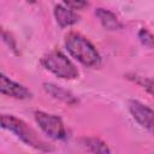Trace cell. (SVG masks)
<instances>
[{"instance_id": "3", "label": "cell", "mask_w": 154, "mask_h": 154, "mask_svg": "<svg viewBox=\"0 0 154 154\" xmlns=\"http://www.w3.org/2000/svg\"><path fill=\"white\" fill-rule=\"evenodd\" d=\"M41 64L46 70L63 79H75L79 75L76 65L60 51H51L45 54Z\"/></svg>"}, {"instance_id": "6", "label": "cell", "mask_w": 154, "mask_h": 154, "mask_svg": "<svg viewBox=\"0 0 154 154\" xmlns=\"http://www.w3.org/2000/svg\"><path fill=\"white\" fill-rule=\"evenodd\" d=\"M128 107L134 119L141 126H143L149 132H152L153 131V109L149 106L137 100H130L128 103Z\"/></svg>"}, {"instance_id": "4", "label": "cell", "mask_w": 154, "mask_h": 154, "mask_svg": "<svg viewBox=\"0 0 154 154\" xmlns=\"http://www.w3.org/2000/svg\"><path fill=\"white\" fill-rule=\"evenodd\" d=\"M35 122L38 124L40 129L51 138L57 141L66 140L67 131L60 117L51 114L43 111H36L34 113Z\"/></svg>"}, {"instance_id": "5", "label": "cell", "mask_w": 154, "mask_h": 154, "mask_svg": "<svg viewBox=\"0 0 154 154\" xmlns=\"http://www.w3.org/2000/svg\"><path fill=\"white\" fill-rule=\"evenodd\" d=\"M0 93L18 100H26L32 97V93L23 84L11 79L6 75L0 72Z\"/></svg>"}, {"instance_id": "11", "label": "cell", "mask_w": 154, "mask_h": 154, "mask_svg": "<svg viewBox=\"0 0 154 154\" xmlns=\"http://www.w3.org/2000/svg\"><path fill=\"white\" fill-rule=\"evenodd\" d=\"M128 78L134 81L135 83H137L140 87L144 88L149 94L153 93V82L150 78H146V77H142L138 75H128Z\"/></svg>"}, {"instance_id": "10", "label": "cell", "mask_w": 154, "mask_h": 154, "mask_svg": "<svg viewBox=\"0 0 154 154\" xmlns=\"http://www.w3.org/2000/svg\"><path fill=\"white\" fill-rule=\"evenodd\" d=\"M81 142L93 154H111V149L107 143L97 137H83Z\"/></svg>"}, {"instance_id": "12", "label": "cell", "mask_w": 154, "mask_h": 154, "mask_svg": "<svg viewBox=\"0 0 154 154\" xmlns=\"http://www.w3.org/2000/svg\"><path fill=\"white\" fill-rule=\"evenodd\" d=\"M137 36H138L140 42H141L144 47H147V48H149V49L153 48V35L150 34V31H148L147 29L142 28V29H140Z\"/></svg>"}, {"instance_id": "9", "label": "cell", "mask_w": 154, "mask_h": 154, "mask_svg": "<svg viewBox=\"0 0 154 154\" xmlns=\"http://www.w3.org/2000/svg\"><path fill=\"white\" fill-rule=\"evenodd\" d=\"M95 14H96L100 23L102 24V26L106 30H112L113 31V30H119V29L123 28V24L119 20V18L116 16V13H113L109 10L99 7V8L95 10Z\"/></svg>"}, {"instance_id": "1", "label": "cell", "mask_w": 154, "mask_h": 154, "mask_svg": "<svg viewBox=\"0 0 154 154\" xmlns=\"http://www.w3.org/2000/svg\"><path fill=\"white\" fill-rule=\"evenodd\" d=\"M0 128L11 131L22 142H24L26 146L32 147L36 150L45 153L53 150V147H51L47 142L40 138L34 129H31L24 120H22L20 118L13 114L0 113Z\"/></svg>"}, {"instance_id": "2", "label": "cell", "mask_w": 154, "mask_h": 154, "mask_svg": "<svg viewBox=\"0 0 154 154\" xmlns=\"http://www.w3.org/2000/svg\"><path fill=\"white\" fill-rule=\"evenodd\" d=\"M65 47L71 57L88 67H97L101 57L94 45L78 32H70L65 37Z\"/></svg>"}, {"instance_id": "7", "label": "cell", "mask_w": 154, "mask_h": 154, "mask_svg": "<svg viewBox=\"0 0 154 154\" xmlns=\"http://www.w3.org/2000/svg\"><path fill=\"white\" fill-rule=\"evenodd\" d=\"M42 85H43L45 91L55 100H59V101H61L64 103H67V105H71V106L76 105L78 102L76 96L71 91L66 90L65 88H61V87H59V85H57L52 82H45Z\"/></svg>"}, {"instance_id": "13", "label": "cell", "mask_w": 154, "mask_h": 154, "mask_svg": "<svg viewBox=\"0 0 154 154\" xmlns=\"http://www.w3.org/2000/svg\"><path fill=\"white\" fill-rule=\"evenodd\" d=\"M63 4H64L66 7L71 8L72 11H75V10H81V8L85 7V6H88V2H87V1H64Z\"/></svg>"}, {"instance_id": "8", "label": "cell", "mask_w": 154, "mask_h": 154, "mask_svg": "<svg viewBox=\"0 0 154 154\" xmlns=\"http://www.w3.org/2000/svg\"><path fill=\"white\" fill-rule=\"evenodd\" d=\"M54 17L60 28H67L78 22V14L71 8L66 7L63 2L54 6Z\"/></svg>"}]
</instances>
